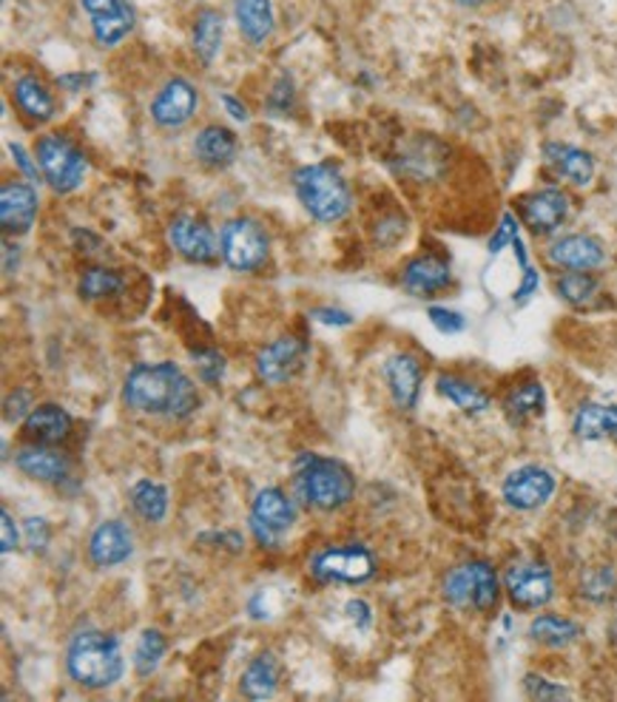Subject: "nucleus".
<instances>
[{
	"instance_id": "f257e3e1",
	"label": "nucleus",
	"mask_w": 617,
	"mask_h": 702,
	"mask_svg": "<svg viewBox=\"0 0 617 702\" xmlns=\"http://www.w3.org/2000/svg\"><path fill=\"white\" fill-rule=\"evenodd\" d=\"M123 402L146 416L188 418L199 407L194 381L171 361L137 365L125 375Z\"/></svg>"
},
{
	"instance_id": "f03ea898",
	"label": "nucleus",
	"mask_w": 617,
	"mask_h": 702,
	"mask_svg": "<svg viewBox=\"0 0 617 702\" xmlns=\"http://www.w3.org/2000/svg\"><path fill=\"white\" fill-rule=\"evenodd\" d=\"M294 483L299 497L319 513H336L353 501L356 478L336 458L301 453L294 464Z\"/></svg>"
},
{
	"instance_id": "7ed1b4c3",
	"label": "nucleus",
	"mask_w": 617,
	"mask_h": 702,
	"mask_svg": "<svg viewBox=\"0 0 617 702\" xmlns=\"http://www.w3.org/2000/svg\"><path fill=\"white\" fill-rule=\"evenodd\" d=\"M66 668L77 686L91 688V691L114 686L125 668L118 637L97 629L77 631L69 643Z\"/></svg>"
},
{
	"instance_id": "20e7f679",
	"label": "nucleus",
	"mask_w": 617,
	"mask_h": 702,
	"mask_svg": "<svg viewBox=\"0 0 617 702\" xmlns=\"http://www.w3.org/2000/svg\"><path fill=\"white\" fill-rule=\"evenodd\" d=\"M294 188L305 211L319 222H342L353 208V194L347 180L333 162L301 165L294 174Z\"/></svg>"
},
{
	"instance_id": "39448f33",
	"label": "nucleus",
	"mask_w": 617,
	"mask_h": 702,
	"mask_svg": "<svg viewBox=\"0 0 617 702\" xmlns=\"http://www.w3.org/2000/svg\"><path fill=\"white\" fill-rule=\"evenodd\" d=\"M498 575L486 561H470L456 566L444 578V600L456 608H472V612H493L498 606Z\"/></svg>"
},
{
	"instance_id": "423d86ee",
	"label": "nucleus",
	"mask_w": 617,
	"mask_h": 702,
	"mask_svg": "<svg viewBox=\"0 0 617 702\" xmlns=\"http://www.w3.org/2000/svg\"><path fill=\"white\" fill-rule=\"evenodd\" d=\"M37 165L58 194H72L81 188L88 171L86 155L63 134H44L37 139Z\"/></svg>"
},
{
	"instance_id": "0eeeda50",
	"label": "nucleus",
	"mask_w": 617,
	"mask_h": 702,
	"mask_svg": "<svg viewBox=\"0 0 617 702\" xmlns=\"http://www.w3.org/2000/svg\"><path fill=\"white\" fill-rule=\"evenodd\" d=\"M220 248L222 259L229 262V268L239 273L259 271L268 262L271 254V239L264 234V227L250 217H234L222 225L220 231Z\"/></svg>"
},
{
	"instance_id": "6e6552de",
	"label": "nucleus",
	"mask_w": 617,
	"mask_h": 702,
	"mask_svg": "<svg viewBox=\"0 0 617 702\" xmlns=\"http://www.w3.org/2000/svg\"><path fill=\"white\" fill-rule=\"evenodd\" d=\"M310 575L322 583H347L359 586L368 583L375 575V557L368 546L350 543V546L322 549L310 561Z\"/></svg>"
},
{
	"instance_id": "1a4fd4ad",
	"label": "nucleus",
	"mask_w": 617,
	"mask_h": 702,
	"mask_svg": "<svg viewBox=\"0 0 617 702\" xmlns=\"http://www.w3.org/2000/svg\"><path fill=\"white\" fill-rule=\"evenodd\" d=\"M504 586H507L513 606L523 608V612H535V608L546 606L555 594L552 569L541 561H521V564L509 566Z\"/></svg>"
},
{
	"instance_id": "9d476101",
	"label": "nucleus",
	"mask_w": 617,
	"mask_h": 702,
	"mask_svg": "<svg viewBox=\"0 0 617 702\" xmlns=\"http://www.w3.org/2000/svg\"><path fill=\"white\" fill-rule=\"evenodd\" d=\"M169 239L176 254L188 259V262L208 264L222 254L213 227L202 217H194V213H180V217L171 220Z\"/></svg>"
},
{
	"instance_id": "9b49d317",
	"label": "nucleus",
	"mask_w": 617,
	"mask_h": 702,
	"mask_svg": "<svg viewBox=\"0 0 617 702\" xmlns=\"http://www.w3.org/2000/svg\"><path fill=\"white\" fill-rule=\"evenodd\" d=\"M501 492H504V501L513 509L532 513V509H541L555 495V476L550 469L538 467V464H527V467H518L515 472H509Z\"/></svg>"
},
{
	"instance_id": "f8f14e48",
	"label": "nucleus",
	"mask_w": 617,
	"mask_h": 702,
	"mask_svg": "<svg viewBox=\"0 0 617 702\" xmlns=\"http://www.w3.org/2000/svg\"><path fill=\"white\" fill-rule=\"evenodd\" d=\"M569 206L572 202L560 188H541L518 199V213L532 234L546 236L555 234L564 225L566 217H569Z\"/></svg>"
},
{
	"instance_id": "ddd939ff",
	"label": "nucleus",
	"mask_w": 617,
	"mask_h": 702,
	"mask_svg": "<svg viewBox=\"0 0 617 702\" xmlns=\"http://www.w3.org/2000/svg\"><path fill=\"white\" fill-rule=\"evenodd\" d=\"M199 109V91L185 77H171L162 83L151 100V120L160 128H183Z\"/></svg>"
},
{
	"instance_id": "4468645a",
	"label": "nucleus",
	"mask_w": 617,
	"mask_h": 702,
	"mask_svg": "<svg viewBox=\"0 0 617 702\" xmlns=\"http://www.w3.org/2000/svg\"><path fill=\"white\" fill-rule=\"evenodd\" d=\"M308 356V347L301 338L282 336L276 342L264 344L257 353V373L268 384H285L301 370V361Z\"/></svg>"
},
{
	"instance_id": "2eb2a0df",
	"label": "nucleus",
	"mask_w": 617,
	"mask_h": 702,
	"mask_svg": "<svg viewBox=\"0 0 617 702\" xmlns=\"http://www.w3.org/2000/svg\"><path fill=\"white\" fill-rule=\"evenodd\" d=\"M37 190L29 183H3L0 188V225L3 234H29L37 220Z\"/></svg>"
},
{
	"instance_id": "dca6fc26",
	"label": "nucleus",
	"mask_w": 617,
	"mask_h": 702,
	"mask_svg": "<svg viewBox=\"0 0 617 702\" xmlns=\"http://www.w3.org/2000/svg\"><path fill=\"white\" fill-rule=\"evenodd\" d=\"M382 373L398 410H416L421 395V381H424L419 359L410 356V353H396V356H390L384 361Z\"/></svg>"
},
{
	"instance_id": "f3484780",
	"label": "nucleus",
	"mask_w": 617,
	"mask_h": 702,
	"mask_svg": "<svg viewBox=\"0 0 617 702\" xmlns=\"http://www.w3.org/2000/svg\"><path fill=\"white\" fill-rule=\"evenodd\" d=\"M134 552L132 529L120 520H106L88 538V557L97 569H111V566L125 564Z\"/></svg>"
},
{
	"instance_id": "a211bd4d",
	"label": "nucleus",
	"mask_w": 617,
	"mask_h": 702,
	"mask_svg": "<svg viewBox=\"0 0 617 702\" xmlns=\"http://www.w3.org/2000/svg\"><path fill=\"white\" fill-rule=\"evenodd\" d=\"M550 262L564 268V271H595L606 262V250L595 236H560L558 242L550 245Z\"/></svg>"
},
{
	"instance_id": "6ab92c4d",
	"label": "nucleus",
	"mask_w": 617,
	"mask_h": 702,
	"mask_svg": "<svg viewBox=\"0 0 617 702\" xmlns=\"http://www.w3.org/2000/svg\"><path fill=\"white\" fill-rule=\"evenodd\" d=\"M69 432H72V416L60 404H37L23 418V435L35 444L54 446L66 441Z\"/></svg>"
},
{
	"instance_id": "aec40b11",
	"label": "nucleus",
	"mask_w": 617,
	"mask_h": 702,
	"mask_svg": "<svg viewBox=\"0 0 617 702\" xmlns=\"http://www.w3.org/2000/svg\"><path fill=\"white\" fill-rule=\"evenodd\" d=\"M544 160L552 171L564 180H569L572 185L583 188L595 180V160L589 151L569 143H546L544 146Z\"/></svg>"
},
{
	"instance_id": "412c9836",
	"label": "nucleus",
	"mask_w": 617,
	"mask_h": 702,
	"mask_svg": "<svg viewBox=\"0 0 617 702\" xmlns=\"http://www.w3.org/2000/svg\"><path fill=\"white\" fill-rule=\"evenodd\" d=\"M453 282V271L449 264L439 257H416L407 262L405 273H402V285L412 296H435Z\"/></svg>"
},
{
	"instance_id": "4be33fe9",
	"label": "nucleus",
	"mask_w": 617,
	"mask_h": 702,
	"mask_svg": "<svg viewBox=\"0 0 617 702\" xmlns=\"http://www.w3.org/2000/svg\"><path fill=\"white\" fill-rule=\"evenodd\" d=\"M15 467L21 469L23 476L35 478V481L58 483L69 476V458L58 449L46 444H32L23 446L21 453L15 455Z\"/></svg>"
},
{
	"instance_id": "5701e85b",
	"label": "nucleus",
	"mask_w": 617,
	"mask_h": 702,
	"mask_svg": "<svg viewBox=\"0 0 617 702\" xmlns=\"http://www.w3.org/2000/svg\"><path fill=\"white\" fill-rule=\"evenodd\" d=\"M236 151H239L236 134L225 125H206L194 139V157L206 169H229L236 160Z\"/></svg>"
},
{
	"instance_id": "b1692460",
	"label": "nucleus",
	"mask_w": 617,
	"mask_h": 702,
	"mask_svg": "<svg viewBox=\"0 0 617 702\" xmlns=\"http://www.w3.org/2000/svg\"><path fill=\"white\" fill-rule=\"evenodd\" d=\"M12 97H15V106L21 109L23 118L32 120V123H49L54 118V111H58L49 86L35 74L17 77L15 86H12Z\"/></svg>"
},
{
	"instance_id": "393cba45",
	"label": "nucleus",
	"mask_w": 617,
	"mask_h": 702,
	"mask_svg": "<svg viewBox=\"0 0 617 702\" xmlns=\"http://www.w3.org/2000/svg\"><path fill=\"white\" fill-rule=\"evenodd\" d=\"M236 26L250 46H264L276 29L271 0H234Z\"/></svg>"
},
{
	"instance_id": "a878e982",
	"label": "nucleus",
	"mask_w": 617,
	"mask_h": 702,
	"mask_svg": "<svg viewBox=\"0 0 617 702\" xmlns=\"http://www.w3.org/2000/svg\"><path fill=\"white\" fill-rule=\"evenodd\" d=\"M250 520H257V524H262V527L282 534L294 527L296 506L282 490H276V487H264V490H259L257 495H254V504H250Z\"/></svg>"
},
{
	"instance_id": "bb28decb",
	"label": "nucleus",
	"mask_w": 617,
	"mask_h": 702,
	"mask_svg": "<svg viewBox=\"0 0 617 702\" xmlns=\"http://www.w3.org/2000/svg\"><path fill=\"white\" fill-rule=\"evenodd\" d=\"M572 430L578 439L597 441V439H615L617 441V404H583L581 410L575 412Z\"/></svg>"
},
{
	"instance_id": "cd10ccee",
	"label": "nucleus",
	"mask_w": 617,
	"mask_h": 702,
	"mask_svg": "<svg viewBox=\"0 0 617 702\" xmlns=\"http://www.w3.org/2000/svg\"><path fill=\"white\" fill-rule=\"evenodd\" d=\"M222 35H225V21H222V12L217 9L206 7L199 9L197 17H194V29H192V40H194V52L197 58L211 66L217 54L222 49Z\"/></svg>"
},
{
	"instance_id": "c85d7f7f",
	"label": "nucleus",
	"mask_w": 617,
	"mask_h": 702,
	"mask_svg": "<svg viewBox=\"0 0 617 702\" xmlns=\"http://www.w3.org/2000/svg\"><path fill=\"white\" fill-rule=\"evenodd\" d=\"M546 407V393L541 381H523L518 387H513L504 398V412L513 424H527L529 418H538Z\"/></svg>"
},
{
	"instance_id": "c756f323",
	"label": "nucleus",
	"mask_w": 617,
	"mask_h": 702,
	"mask_svg": "<svg viewBox=\"0 0 617 702\" xmlns=\"http://www.w3.org/2000/svg\"><path fill=\"white\" fill-rule=\"evenodd\" d=\"M243 694L248 700H268L280 686V663L273 654H259L248 663L243 674Z\"/></svg>"
},
{
	"instance_id": "7c9ffc66",
	"label": "nucleus",
	"mask_w": 617,
	"mask_h": 702,
	"mask_svg": "<svg viewBox=\"0 0 617 702\" xmlns=\"http://www.w3.org/2000/svg\"><path fill=\"white\" fill-rule=\"evenodd\" d=\"M529 637L541 645L550 649H564V645L575 643L581 637V626L569 617L560 615H538L535 620L529 623Z\"/></svg>"
},
{
	"instance_id": "2f4dec72",
	"label": "nucleus",
	"mask_w": 617,
	"mask_h": 702,
	"mask_svg": "<svg viewBox=\"0 0 617 702\" xmlns=\"http://www.w3.org/2000/svg\"><path fill=\"white\" fill-rule=\"evenodd\" d=\"M439 393L453 402L458 410L464 412H484L490 410V395L484 390L472 384V381L461 379V375H439Z\"/></svg>"
},
{
	"instance_id": "473e14b6",
	"label": "nucleus",
	"mask_w": 617,
	"mask_h": 702,
	"mask_svg": "<svg viewBox=\"0 0 617 702\" xmlns=\"http://www.w3.org/2000/svg\"><path fill=\"white\" fill-rule=\"evenodd\" d=\"M132 506L134 513L140 515L148 524H160L169 515V492L162 483L155 481H137L132 490Z\"/></svg>"
},
{
	"instance_id": "72a5a7b5",
	"label": "nucleus",
	"mask_w": 617,
	"mask_h": 702,
	"mask_svg": "<svg viewBox=\"0 0 617 702\" xmlns=\"http://www.w3.org/2000/svg\"><path fill=\"white\" fill-rule=\"evenodd\" d=\"M555 293H558L564 301L575 305V308H583L597 293V279L589 271L560 273V276L555 279Z\"/></svg>"
},
{
	"instance_id": "f704fd0d",
	"label": "nucleus",
	"mask_w": 617,
	"mask_h": 702,
	"mask_svg": "<svg viewBox=\"0 0 617 702\" xmlns=\"http://www.w3.org/2000/svg\"><path fill=\"white\" fill-rule=\"evenodd\" d=\"M165 637L157 629H146L143 637L137 640V649H134V672L137 677H151V674L160 668L162 657H165Z\"/></svg>"
},
{
	"instance_id": "c9c22d12",
	"label": "nucleus",
	"mask_w": 617,
	"mask_h": 702,
	"mask_svg": "<svg viewBox=\"0 0 617 702\" xmlns=\"http://www.w3.org/2000/svg\"><path fill=\"white\" fill-rule=\"evenodd\" d=\"M123 291V276L111 268H86L81 276V296L83 299H106Z\"/></svg>"
},
{
	"instance_id": "e433bc0d",
	"label": "nucleus",
	"mask_w": 617,
	"mask_h": 702,
	"mask_svg": "<svg viewBox=\"0 0 617 702\" xmlns=\"http://www.w3.org/2000/svg\"><path fill=\"white\" fill-rule=\"evenodd\" d=\"M194 361H197L199 379L206 384H220L222 375H225V359H222L217 350H197L194 353Z\"/></svg>"
},
{
	"instance_id": "4c0bfd02",
	"label": "nucleus",
	"mask_w": 617,
	"mask_h": 702,
	"mask_svg": "<svg viewBox=\"0 0 617 702\" xmlns=\"http://www.w3.org/2000/svg\"><path fill=\"white\" fill-rule=\"evenodd\" d=\"M523 688H527V694L532 697V700H566V697H569L566 688L555 686V682L544 680V677H538V674H527V677H523Z\"/></svg>"
},
{
	"instance_id": "58836bf2",
	"label": "nucleus",
	"mask_w": 617,
	"mask_h": 702,
	"mask_svg": "<svg viewBox=\"0 0 617 702\" xmlns=\"http://www.w3.org/2000/svg\"><path fill=\"white\" fill-rule=\"evenodd\" d=\"M427 319L433 322L435 330L447 333V336H453V333H461V330L467 328V319H464L458 310H449V308H430L427 310Z\"/></svg>"
},
{
	"instance_id": "ea45409f",
	"label": "nucleus",
	"mask_w": 617,
	"mask_h": 702,
	"mask_svg": "<svg viewBox=\"0 0 617 702\" xmlns=\"http://www.w3.org/2000/svg\"><path fill=\"white\" fill-rule=\"evenodd\" d=\"M612 589H615V575L609 569L589 571L587 583H583V594L592 600H606Z\"/></svg>"
},
{
	"instance_id": "a19ab883",
	"label": "nucleus",
	"mask_w": 617,
	"mask_h": 702,
	"mask_svg": "<svg viewBox=\"0 0 617 702\" xmlns=\"http://www.w3.org/2000/svg\"><path fill=\"white\" fill-rule=\"evenodd\" d=\"M268 106H271L276 114H287V111H291V106H294V83H291V77H287V74H282L280 83L273 86Z\"/></svg>"
},
{
	"instance_id": "79ce46f5",
	"label": "nucleus",
	"mask_w": 617,
	"mask_h": 702,
	"mask_svg": "<svg viewBox=\"0 0 617 702\" xmlns=\"http://www.w3.org/2000/svg\"><path fill=\"white\" fill-rule=\"evenodd\" d=\"M518 236V222H515L513 213H504L501 217V225L498 231L493 234V239H490V254H501V250L507 248V245H513V239Z\"/></svg>"
},
{
	"instance_id": "37998d69",
	"label": "nucleus",
	"mask_w": 617,
	"mask_h": 702,
	"mask_svg": "<svg viewBox=\"0 0 617 702\" xmlns=\"http://www.w3.org/2000/svg\"><path fill=\"white\" fill-rule=\"evenodd\" d=\"M23 527H26V541H29L32 552H44L49 546V527L44 518H29Z\"/></svg>"
},
{
	"instance_id": "c03bdc74",
	"label": "nucleus",
	"mask_w": 617,
	"mask_h": 702,
	"mask_svg": "<svg viewBox=\"0 0 617 702\" xmlns=\"http://www.w3.org/2000/svg\"><path fill=\"white\" fill-rule=\"evenodd\" d=\"M310 319H317L322 324H331V328H347L353 324V316L347 310L338 308H313L310 310Z\"/></svg>"
},
{
	"instance_id": "a18cd8bd",
	"label": "nucleus",
	"mask_w": 617,
	"mask_h": 702,
	"mask_svg": "<svg viewBox=\"0 0 617 702\" xmlns=\"http://www.w3.org/2000/svg\"><path fill=\"white\" fill-rule=\"evenodd\" d=\"M29 393L26 390H17V393H12L7 398V421H21L23 416H29L32 407H29Z\"/></svg>"
},
{
	"instance_id": "49530a36",
	"label": "nucleus",
	"mask_w": 617,
	"mask_h": 702,
	"mask_svg": "<svg viewBox=\"0 0 617 702\" xmlns=\"http://www.w3.org/2000/svg\"><path fill=\"white\" fill-rule=\"evenodd\" d=\"M15 546H17V527H15V520H12V515L3 509V513H0V549H3V555H9Z\"/></svg>"
},
{
	"instance_id": "de8ad7c7",
	"label": "nucleus",
	"mask_w": 617,
	"mask_h": 702,
	"mask_svg": "<svg viewBox=\"0 0 617 702\" xmlns=\"http://www.w3.org/2000/svg\"><path fill=\"white\" fill-rule=\"evenodd\" d=\"M538 293V273L532 271V268H523V279L521 285H518V291H515V305H523V301H529L532 296Z\"/></svg>"
},
{
	"instance_id": "09e8293b",
	"label": "nucleus",
	"mask_w": 617,
	"mask_h": 702,
	"mask_svg": "<svg viewBox=\"0 0 617 702\" xmlns=\"http://www.w3.org/2000/svg\"><path fill=\"white\" fill-rule=\"evenodd\" d=\"M97 83V74H63V77H58V86L66 88V91H86L88 86H95Z\"/></svg>"
},
{
	"instance_id": "8fccbe9b",
	"label": "nucleus",
	"mask_w": 617,
	"mask_h": 702,
	"mask_svg": "<svg viewBox=\"0 0 617 702\" xmlns=\"http://www.w3.org/2000/svg\"><path fill=\"white\" fill-rule=\"evenodd\" d=\"M347 615L353 617V623H356L359 629H368L370 620H373V617H370V606L365 600H350V603H347Z\"/></svg>"
},
{
	"instance_id": "3c124183",
	"label": "nucleus",
	"mask_w": 617,
	"mask_h": 702,
	"mask_svg": "<svg viewBox=\"0 0 617 702\" xmlns=\"http://www.w3.org/2000/svg\"><path fill=\"white\" fill-rule=\"evenodd\" d=\"M9 151H12V157L17 160V169H21L26 176H29V180H37V165L29 160V155L23 151V146L12 143V146H9Z\"/></svg>"
},
{
	"instance_id": "603ef678",
	"label": "nucleus",
	"mask_w": 617,
	"mask_h": 702,
	"mask_svg": "<svg viewBox=\"0 0 617 702\" xmlns=\"http://www.w3.org/2000/svg\"><path fill=\"white\" fill-rule=\"evenodd\" d=\"M222 106H225V111H229V114L234 120H239V123H248V120H250L248 109H245V106L239 103V100H236L234 95H222Z\"/></svg>"
},
{
	"instance_id": "864d4df0",
	"label": "nucleus",
	"mask_w": 617,
	"mask_h": 702,
	"mask_svg": "<svg viewBox=\"0 0 617 702\" xmlns=\"http://www.w3.org/2000/svg\"><path fill=\"white\" fill-rule=\"evenodd\" d=\"M17 259H21V254H17V245H12V242H3V271H7V276H12V273L17 271Z\"/></svg>"
},
{
	"instance_id": "5fc2aeb1",
	"label": "nucleus",
	"mask_w": 617,
	"mask_h": 702,
	"mask_svg": "<svg viewBox=\"0 0 617 702\" xmlns=\"http://www.w3.org/2000/svg\"><path fill=\"white\" fill-rule=\"evenodd\" d=\"M461 7H481V3H490V0H458Z\"/></svg>"
}]
</instances>
